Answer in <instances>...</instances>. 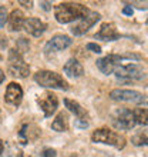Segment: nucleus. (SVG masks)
Masks as SVG:
<instances>
[{"label": "nucleus", "mask_w": 148, "mask_h": 157, "mask_svg": "<svg viewBox=\"0 0 148 157\" xmlns=\"http://www.w3.org/2000/svg\"><path fill=\"white\" fill-rule=\"evenodd\" d=\"M88 13H90V10H88L84 4L71 3V2L60 3L54 9L56 20H57L58 23H61V25L71 23V21L77 20V19H83V17H86Z\"/></svg>", "instance_id": "1"}, {"label": "nucleus", "mask_w": 148, "mask_h": 157, "mask_svg": "<svg viewBox=\"0 0 148 157\" xmlns=\"http://www.w3.org/2000/svg\"><path fill=\"white\" fill-rule=\"evenodd\" d=\"M34 82L39 83L43 87H49V89L68 90V83L58 73H56V71H50V70L37 71L36 75H34Z\"/></svg>", "instance_id": "2"}, {"label": "nucleus", "mask_w": 148, "mask_h": 157, "mask_svg": "<svg viewBox=\"0 0 148 157\" xmlns=\"http://www.w3.org/2000/svg\"><path fill=\"white\" fill-rule=\"evenodd\" d=\"M91 140L94 143H104V144L114 146L115 149H124L125 146V137L120 133H115L110 128H97L93 132Z\"/></svg>", "instance_id": "3"}, {"label": "nucleus", "mask_w": 148, "mask_h": 157, "mask_svg": "<svg viewBox=\"0 0 148 157\" xmlns=\"http://www.w3.org/2000/svg\"><path fill=\"white\" fill-rule=\"evenodd\" d=\"M9 73L13 77H19V78H24L29 76L30 67L27 66L21 57V54L17 52L16 49H12L9 53Z\"/></svg>", "instance_id": "4"}, {"label": "nucleus", "mask_w": 148, "mask_h": 157, "mask_svg": "<svg viewBox=\"0 0 148 157\" xmlns=\"http://www.w3.org/2000/svg\"><path fill=\"white\" fill-rule=\"evenodd\" d=\"M113 124L114 127L120 128V130H130L135 126V119H134V113L132 110L127 107L118 109L115 114L113 116Z\"/></svg>", "instance_id": "5"}, {"label": "nucleus", "mask_w": 148, "mask_h": 157, "mask_svg": "<svg viewBox=\"0 0 148 157\" xmlns=\"http://www.w3.org/2000/svg\"><path fill=\"white\" fill-rule=\"evenodd\" d=\"M115 76L121 80H127V82H132V80H141L145 77L144 69L138 64H125V66H118L115 67Z\"/></svg>", "instance_id": "6"}, {"label": "nucleus", "mask_w": 148, "mask_h": 157, "mask_svg": "<svg viewBox=\"0 0 148 157\" xmlns=\"http://www.w3.org/2000/svg\"><path fill=\"white\" fill-rule=\"evenodd\" d=\"M110 97L117 101H127V103H135V104H145L147 97L135 90H123V89H115L110 93Z\"/></svg>", "instance_id": "7"}, {"label": "nucleus", "mask_w": 148, "mask_h": 157, "mask_svg": "<svg viewBox=\"0 0 148 157\" xmlns=\"http://www.w3.org/2000/svg\"><path fill=\"white\" fill-rule=\"evenodd\" d=\"M101 19V16H100V13L97 12H90L88 14H87L86 17H83L81 20L78 21L77 25H74L73 27H71V33L74 34V36H83V34H86L88 30L93 27V26L97 23V21Z\"/></svg>", "instance_id": "8"}, {"label": "nucleus", "mask_w": 148, "mask_h": 157, "mask_svg": "<svg viewBox=\"0 0 148 157\" xmlns=\"http://www.w3.org/2000/svg\"><path fill=\"white\" fill-rule=\"evenodd\" d=\"M37 103H39L41 110L44 112V117H50L57 110L58 99H57V96L54 94V93H51V91H44L37 99Z\"/></svg>", "instance_id": "9"}, {"label": "nucleus", "mask_w": 148, "mask_h": 157, "mask_svg": "<svg viewBox=\"0 0 148 157\" xmlns=\"http://www.w3.org/2000/svg\"><path fill=\"white\" fill-rule=\"evenodd\" d=\"M71 43H73V40H71L68 36H66V34H56V36L46 44L44 52H46V54L56 53V52H60V50H64V49H67V47H70Z\"/></svg>", "instance_id": "10"}, {"label": "nucleus", "mask_w": 148, "mask_h": 157, "mask_svg": "<svg viewBox=\"0 0 148 157\" xmlns=\"http://www.w3.org/2000/svg\"><path fill=\"white\" fill-rule=\"evenodd\" d=\"M121 56L120 54H108L105 57H101L97 60V67L104 75H111L115 70V67L120 66Z\"/></svg>", "instance_id": "11"}, {"label": "nucleus", "mask_w": 148, "mask_h": 157, "mask_svg": "<svg viewBox=\"0 0 148 157\" xmlns=\"http://www.w3.org/2000/svg\"><path fill=\"white\" fill-rule=\"evenodd\" d=\"M21 100H23V89L20 84L12 82L6 89L4 93V101L12 106H20Z\"/></svg>", "instance_id": "12"}, {"label": "nucleus", "mask_w": 148, "mask_h": 157, "mask_svg": "<svg viewBox=\"0 0 148 157\" xmlns=\"http://www.w3.org/2000/svg\"><path fill=\"white\" fill-rule=\"evenodd\" d=\"M23 29L29 34L34 36V37H40L41 34L46 32L47 26H46V23H43L40 19L30 17V19H26V20L23 21Z\"/></svg>", "instance_id": "13"}, {"label": "nucleus", "mask_w": 148, "mask_h": 157, "mask_svg": "<svg viewBox=\"0 0 148 157\" xmlns=\"http://www.w3.org/2000/svg\"><path fill=\"white\" fill-rule=\"evenodd\" d=\"M94 37L104 41H114L120 39V34L114 23H104V25H101V29L94 34Z\"/></svg>", "instance_id": "14"}, {"label": "nucleus", "mask_w": 148, "mask_h": 157, "mask_svg": "<svg viewBox=\"0 0 148 157\" xmlns=\"http://www.w3.org/2000/svg\"><path fill=\"white\" fill-rule=\"evenodd\" d=\"M23 21H24V14L21 10L14 9L10 16H7V25H9V30L10 32H19L23 27Z\"/></svg>", "instance_id": "15"}, {"label": "nucleus", "mask_w": 148, "mask_h": 157, "mask_svg": "<svg viewBox=\"0 0 148 157\" xmlns=\"http://www.w3.org/2000/svg\"><path fill=\"white\" fill-rule=\"evenodd\" d=\"M63 70H64V73H66L67 76L76 77V78L81 77L83 73H84V69H83L81 63H78V60H76V59H70V60L64 64Z\"/></svg>", "instance_id": "16"}, {"label": "nucleus", "mask_w": 148, "mask_h": 157, "mask_svg": "<svg viewBox=\"0 0 148 157\" xmlns=\"http://www.w3.org/2000/svg\"><path fill=\"white\" fill-rule=\"evenodd\" d=\"M64 104H66V107L70 110L71 113H73L74 116H77L80 120L86 119L87 117V112L86 109L81 107V104L77 103L76 100H71V99H64Z\"/></svg>", "instance_id": "17"}, {"label": "nucleus", "mask_w": 148, "mask_h": 157, "mask_svg": "<svg viewBox=\"0 0 148 157\" xmlns=\"http://www.w3.org/2000/svg\"><path fill=\"white\" fill-rule=\"evenodd\" d=\"M68 127V119H67L66 113H58L57 117L54 119V121L51 123V128L56 132H66Z\"/></svg>", "instance_id": "18"}, {"label": "nucleus", "mask_w": 148, "mask_h": 157, "mask_svg": "<svg viewBox=\"0 0 148 157\" xmlns=\"http://www.w3.org/2000/svg\"><path fill=\"white\" fill-rule=\"evenodd\" d=\"M132 113H134V119H135L137 124L147 126V109H135V110H132Z\"/></svg>", "instance_id": "19"}, {"label": "nucleus", "mask_w": 148, "mask_h": 157, "mask_svg": "<svg viewBox=\"0 0 148 157\" xmlns=\"http://www.w3.org/2000/svg\"><path fill=\"white\" fill-rule=\"evenodd\" d=\"M132 143L135 146H145L147 144V134L145 133H138L132 137Z\"/></svg>", "instance_id": "20"}, {"label": "nucleus", "mask_w": 148, "mask_h": 157, "mask_svg": "<svg viewBox=\"0 0 148 157\" xmlns=\"http://www.w3.org/2000/svg\"><path fill=\"white\" fill-rule=\"evenodd\" d=\"M6 20H7V10L4 6H0V29H3Z\"/></svg>", "instance_id": "21"}, {"label": "nucleus", "mask_w": 148, "mask_h": 157, "mask_svg": "<svg viewBox=\"0 0 148 157\" xmlns=\"http://www.w3.org/2000/svg\"><path fill=\"white\" fill-rule=\"evenodd\" d=\"M16 46H17V49H19L20 46H23V53H24L26 50L29 49V43H27V40H26V39H23V37H20L19 40H17Z\"/></svg>", "instance_id": "22"}, {"label": "nucleus", "mask_w": 148, "mask_h": 157, "mask_svg": "<svg viewBox=\"0 0 148 157\" xmlns=\"http://www.w3.org/2000/svg\"><path fill=\"white\" fill-rule=\"evenodd\" d=\"M87 49L88 50H91V52H93V53H101V47H100L98 44H95V43H88V44H87Z\"/></svg>", "instance_id": "23"}, {"label": "nucleus", "mask_w": 148, "mask_h": 157, "mask_svg": "<svg viewBox=\"0 0 148 157\" xmlns=\"http://www.w3.org/2000/svg\"><path fill=\"white\" fill-rule=\"evenodd\" d=\"M57 151L54 149H44L43 150V157H56Z\"/></svg>", "instance_id": "24"}, {"label": "nucleus", "mask_w": 148, "mask_h": 157, "mask_svg": "<svg viewBox=\"0 0 148 157\" xmlns=\"http://www.w3.org/2000/svg\"><path fill=\"white\" fill-rule=\"evenodd\" d=\"M124 59H134V60H141V56L140 54H134V53H127V54H123L121 56V60H124Z\"/></svg>", "instance_id": "25"}, {"label": "nucleus", "mask_w": 148, "mask_h": 157, "mask_svg": "<svg viewBox=\"0 0 148 157\" xmlns=\"http://www.w3.org/2000/svg\"><path fill=\"white\" fill-rule=\"evenodd\" d=\"M40 6L44 10H51V3L50 2H40Z\"/></svg>", "instance_id": "26"}, {"label": "nucleus", "mask_w": 148, "mask_h": 157, "mask_svg": "<svg viewBox=\"0 0 148 157\" xmlns=\"http://www.w3.org/2000/svg\"><path fill=\"white\" fill-rule=\"evenodd\" d=\"M123 13L125 16H132V9L130 7V6H125V7L123 9Z\"/></svg>", "instance_id": "27"}, {"label": "nucleus", "mask_w": 148, "mask_h": 157, "mask_svg": "<svg viewBox=\"0 0 148 157\" xmlns=\"http://www.w3.org/2000/svg\"><path fill=\"white\" fill-rule=\"evenodd\" d=\"M76 126L83 127V128H87L88 127V123H87V121H80V120H77V121H76Z\"/></svg>", "instance_id": "28"}, {"label": "nucleus", "mask_w": 148, "mask_h": 157, "mask_svg": "<svg viewBox=\"0 0 148 157\" xmlns=\"http://www.w3.org/2000/svg\"><path fill=\"white\" fill-rule=\"evenodd\" d=\"M19 3L23 4V6L27 7V9H31V6H33V2H23V0H21V2H19Z\"/></svg>", "instance_id": "29"}, {"label": "nucleus", "mask_w": 148, "mask_h": 157, "mask_svg": "<svg viewBox=\"0 0 148 157\" xmlns=\"http://www.w3.org/2000/svg\"><path fill=\"white\" fill-rule=\"evenodd\" d=\"M3 150H4V143L3 140H0V156L3 154Z\"/></svg>", "instance_id": "30"}, {"label": "nucleus", "mask_w": 148, "mask_h": 157, "mask_svg": "<svg viewBox=\"0 0 148 157\" xmlns=\"http://www.w3.org/2000/svg\"><path fill=\"white\" fill-rule=\"evenodd\" d=\"M4 82V73H3V70L0 69V84Z\"/></svg>", "instance_id": "31"}]
</instances>
